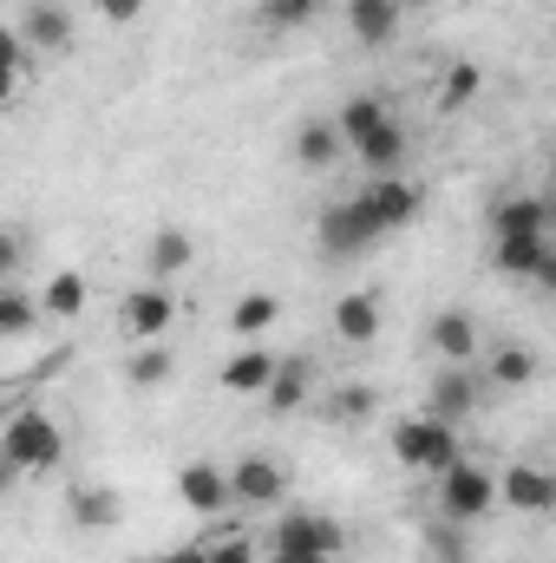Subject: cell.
Instances as JSON below:
<instances>
[{"label": "cell", "mask_w": 556, "mask_h": 563, "mask_svg": "<svg viewBox=\"0 0 556 563\" xmlns=\"http://www.w3.org/2000/svg\"><path fill=\"white\" fill-rule=\"evenodd\" d=\"M341 157V132H334V119H308L301 132H294V164L301 170H327Z\"/></svg>", "instance_id": "cell-21"}, {"label": "cell", "mask_w": 556, "mask_h": 563, "mask_svg": "<svg viewBox=\"0 0 556 563\" xmlns=\"http://www.w3.org/2000/svg\"><path fill=\"white\" fill-rule=\"evenodd\" d=\"M491 505H498V478H491L485 465L458 459L452 472H438V518H445V525H471V518H485Z\"/></svg>", "instance_id": "cell-3"}, {"label": "cell", "mask_w": 556, "mask_h": 563, "mask_svg": "<svg viewBox=\"0 0 556 563\" xmlns=\"http://www.w3.org/2000/svg\"><path fill=\"white\" fill-rule=\"evenodd\" d=\"M0 73H26V40L13 26H0Z\"/></svg>", "instance_id": "cell-36"}, {"label": "cell", "mask_w": 556, "mask_h": 563, "mask_svg": "<svg viewBox=\"0 0 556 563\" xmlns=\"http://www.w3.org/2000/svg\"><path fill=\"white\" fill-rule=\"evenodd\" d=\"M471 407H478V380H471L465 367H438V380L425 387V420L458 426Z\"/></svg>", "instance_id": "cell-9"}, {"label": "cell", "mask_w": 556, "mask_h": 563, "mask_svg": "<svg viewBox=\"0 0 556 563\" xmlns=\"http://www.w3.org/2000/svg\"><path fill=\"white\" fill-rule=\"evenodd\" d=\"M491 230L498 236H551V203L544 197H504L491 210Z\"/></svg>", "instance_id": "cell-16"}, {"label": "cell", "mask_w": 556, "mask_h": 563, "mask_svg": "<svg viewBox=\"0 0 556 563\" xmlns=\"http://www.w3.org/2000/svg\"><path fill=\"white\" fill-rule=\"evenodd\" d=\"M13 86H20V73H0V106L13 99Z\"/></svg>", "instance_id": "cell-41"}, {"label": "cell", "mask_w": 556, "mask_h": 563, "mask_svg": "<svg viewBox=\"0 0 556 563\" xmlns=\"http://www.w3.org/2000/svg\"><path fill=\"white\" fill-rule=\"evenodd\" d=\"M190 256H197V243H190V230H177V223H164L157 236H151V276L170 282L190 269Z\"/></svg>", "instance_id": "cell-22"}, {"label": "cell", "mask_w": 556, "mask_h": 563, "mask_svg": "<svg viewBox=\"0 0 556 563\" xmlns=\"http://www.w3.org/2000/svg\"><path fill=\"white\" fill-rule=\"evenodd\" d=\"M269 374H276V354H263V347H243V354L223 361V387L230 394H263Z\"/></svg>", "instance_id": "cell-23"}, {"label": "cell", "mask_w": 556, "mask_h": 563, "mask_svg": "<svg viewBox=\"0 0 556 563\" xmlns=\"http://www.w3.org/2000/svg\"><path fill=\"white\" fill-rule=\"evenodd\" d=\"M40 308H46L53 321H79V314H86V276H79V269H59V276L46 282Z\"/></svg>", "instance_id": "cell-24"}, {"label": "cell", "mask_w": 556, "mask_h": 563, "mask_svg": "<svg viewBox=\"0 0 556 563\" xmlns=\"http://www.w3.org/2000/svg\"><path fill=\"white\" fill-rule=\"evenodd\" d=\"M26 328H33V301L20 288H0V341L7 334H26Z\"/></svg>", "instance_id": "cell-33"}, {"label": "cell", "mask_w": 556, "mask_h": 563, "mask_svg": "<svg viewBox=\"0 0 556 563\" xmlns=\"http://www.w3.org/2000/svg\"><path fill=\"white\" fill-rule=\"evenodd\" d=\"M308 380H314V367H308L301 354H288V361H276V374H269V387H263L269 413H294V407L308 400Z\"/></svg>", "instance_id": "cell-19"}, {"label": "cell", "mask_w": 556, "mask_h": 563, "mask_svg": "<svg viewBox=\"0 0 556 563\" xmlns=\"http://www.w3.org/2000/svg\"><path fill=\"white\" fill-rule=\"evenodd\" d=\"M269 563H327V558H308V551H276Z\"/></svg>", "instance_id": "cell-39"}, {"label": "cell", "mask_w": 556, "mask_h": 563, "mask_svg": "<svg viewBox=\"0 0 556 563\" xmlns=\"http://www.w3.org/2000/svg\"><path fill=\"white\" fill-rule=\"evenodd\" d=\"M170 314H177V301H170L164 288H138V295H125V308H119L125 334H138V341H157V334L170 328Z\"/></svg>", "instance_id": "cell-14"}, {"label": "cell", "mask_w": 556, "mask_h": 563, "mask_svg": "<svg viewBox=\"0 0 556 563\" xmlns=\"http://www.w3.org/2000/svg\"><path fill=\"white\" fill-rule=\"evenodd\" d=\"M504 276L531 282V288H556V250L551 236H498V256H491Z\"/></svg>", "instance_id": "cell-6"}, {"label": "cell", "mask_w": 556, "mask_h": 563, "mask_svg": "<svg viewBox=\"0 0 556 563\" xmlns=\"http://www.w3.org/2000/svg\"><path fill=\"white\" fill-rule=\"evenodd\" d=\"M177 374V361H170V347H138L132 361H125V380L138 387V394H157L164 380Z\"/></svg>", "instance_id": "cell-26"}, {"label": "cell", "mask_w": 556, "mask_h": 563, "mask_svg": "<svg viewBox=\"0 0 556 563\" xmlns=\"http://www.w3.org/2000/svg\"><path fill=\"white\" fill-rule=\"evenodd\" d=\"M380 236H387V230L374 223V210H367L360 197L321 210V250H327V256H360V250H374Z\"/></svg>", "instance_id": "cell-4"}, {"label": "cell", "mask_w": 556, "mask_h": 563, "mask_svg": "<svg viewBox=\"0 0 556 563\" xmlns=\"http://www.w3.org/2000/svg\"><path fill=\"white\" fill-rule=\"evenodd\" d=\"M360 203L374 210V223H380L387 236H393V230H407V223L419 217V190L407 184V177H374V184L360 190Z\"/></svg>", "instance_id": "cell-8"}, {"label": "cell", "mask_w": 556, "mask_h": 563, "mask_svg": "<svg viewBox=\"0 0 556 563\" xmlns=\"http://www.w3.org/2000/svg\"><path fill=\"white\" fill-rule=\"evenodd\" d=\"M478 86H485V73L465 59V66H452L445 73V86H438V112H458V106H471L478 99Z\"/></svg>", "instance_id": "cell-31"}, {"label": "cell", "mask_w": 556, "mask_h": 563, "mask_svg": "<svg viewBox=\"0 0 556 563\" xmlns=\"http://www.w3.org/2000/svg\"><path fill=\"white\" fill-rule=\"evenodd\" d=\"M223 478H230V498L236 505H276L281 492H288V472H281L276 459H263V452H243Z\"/></svg>", "instance_id": "cell-7"}, {"label": "cell", "mask_w": 556, "mask_h": 563, "mask_svg": "<svg viewBox=\"0 0 556 563\" xmlns=\"http://www.w3.org/2000/svg\"><path fill=\"white\" fill-rule=\"evenodd\" d=\"M157 563H210V551L203 544H177V551H164Z\"/></svg>", "instance_id": "cell-38"}, {"label": "cell", "mask_w": 556, "mask_h": 563, "mask_svg": "<svg viewBox=\"0 0 556 563\" xmlns=\"http://www.w3.org/2000/svg\"><path fill=\"white\" fill-rule=\"evenodd\" d=\"M0 452L20 465V472H53L59 459H66V432L53 413H40V407H20L7 432H0Z\"/></svg>", "instance_id": "cell-1"}, {"label": "cell", "mask_w": 556, "mask_h": 563, "mask_svg": "<svg viewBox=\"0 0 556 563\" xmlns=\"http://www.w3.org/2000/svg\"><path fill=\"white\" fill-rule=\"evenodd\" d=\"M498 492H504V505H518V511H551L556 505V478L544 465H511Z\"/></svg>", "instance_id": "cell-15"}, {"label": "cell", "mask_w": 556, "mask_h": 563, "mask_svg": "<svg viewBox=\"0 0 556 563\" xmlns=\"http://www.w3.org/2000/svg\"><path fill=\"white\" fill-rule=\"evenodd\" d=\"M33 53H66L73 46V13L59 7V0H33L26 7V33H20Z\"/></svg>", "instance_id": "cell-11"}, {"label": "cell", "mask_w": 556, "mask_h": 563, "mask_svg": "<svg viewBox=\"0 0 556 563\" xmlns=\"http://www.w3.org/2000/svg\"><path fill=\"white\" fill-rule=\"evenodd\" d=\"M393 459L407 465V472H452L458 459H465V445H458V426L445 420H400L393 426Z\"/></svg>", "instance_id": "cell-2"}, {"label": "cell", "mask_w": 556, "mask_h": 563, "mask_svg": "<svg viewBox=\"0 0 556 563\" xmlns=\"http://www.w3.org/2000/svg\"><path fill=\"white\" fill-rule=\"evenodd\" d=\"M13 472H20V465H13V459L0 452V498H7V485H13Z\"/></svg>", "instance_id": "cell-40"}, {"label": "cell", "mask_w": 556, "mask_h": 563, "mask_svg": "<svg viewBox=\"0 0 556 563\" xmlns=\"http://www.w3.org/2000/svg\"><path fill=\"white\" fill-rule=\"evenodd\" d=\"M177 498H184L190 511L216 518V511L230 505V478H223L216 465H203V459H197V465H184V472H177Z\"/></svg>", "instance_id": "cell-13"}, {"label": "cell", "mask_w": 556, "mask_h": 563, "mask_svg": "<svg viewBox=\"0 0 556 563\" xmlns=\"http://www.w3.org/2000/svg\"><path fill=\"white\" fill-rule=\"evenodd\" d=\"M374 407H380V394L354 380V387H341V394L327 400V420L334 426H360V420H374Z\"/></svg>", "instance_id": "cell-27"}, {"label": "cell", "mask_w": 556, "mask_h": 563, "mask_svg": "<svg viewBox=\"0 0 556 563\" xmlns=\"http://www.w3.org/2000/svg\"><path fill=\"white\" fill-rule=\"evenodd\" d=\"M531 380H537V354H531V347H498V354H491V387L518 394V387H531Z\"/></svg>", "instance_id": "cell-25"}, {"label": "cell", "mask_w": 556, "mask_h": 563, "mask_svg": "<svg viewBox=\"0 0 556 563\" xmlns=\"http://www.w3.org/2000/svg\"><path fill=\"white\" fill-rule=\"evenodd\" d=\"M425 551H432V563H471V551H465V538H458V525H432L425 531Z\"/></svg>", "instance_id": "cell-32"}, {"label": "cell", "mask_w": 556, "mask_h": 563, "mask_svg": "<svg viewBox=\"0 0 556 563\" xmlns=\"http://www.w3.org/2000/svg\"><path fill=\"white\" fill-rule=\"evenodd\" d=\"M432 347H438V361L445 367H465L471 354H478V321L471 314H458V308H445V314H432Z\"/></svg>", "instance_id": "cell-12"}, {"label": "cell", "mask_w": 556, "mask_h": 563, "mask_svg": "<svg viewBox=\"0 0 556 563\" xmlns=\"http://www.w3.org/2000/svg\"><path fill=\"white\" fill-rule=\"evenodd\" d=\"M20 256H26L20 230H13V223H0V288H7V276H13V269H20Z\"/></svg>", "instance_id": "cell-35"}, {"label": "cell", "mask_w": 556, "mask_h": 563, "mask_svg": "<svg viewBox=\"0 0 556 563\" xmlns=\"http://www.w3.org/2000/svg\"><path fill=\"white\" fill-rule=\"evenodd\" d=\"M321 13V0H263L256 7V20L269 26V33H294V26H308Z\"/></svg>", "instance_id": "cell-28"}, {"label": "cell", "mask_w": 556, "mask_h": 563, "mask_svg": "<svg viewBox=\"0 0 556 563\" xmlns=\"http://www.w3.org/2000/svg\"><path fill=\"white\" fill-rule=\"evenodd\" d=\"M334 334L354 341V347H367V341L380 334V301H374V295H341V301H334Z\"/></svg>", "instance_id": "cell-20"}, {"label": "cell", "mask_w": 556, "mask_h": 563, "mask_svg": "<svg viewBox=\"0 0 556 563\" xmlns=\"http://www.w3.org/2000/svg\"><path fill=\"white\" fill-rule=\"evenodd\" d=\"M354 157H360L374 177H400V164H407V132H400V119L387 112L367 139H354Z\"/></svg>", "instance_id": "cell-10"}, {"label": "cell", "mask_w": 556, "mask_h": 563, "mask_svg": "<svg viewBox=\"0 0 556 563\" xmlns=\"http://www.w3.org/2000/svg\"><path fill=\"white\" fill-rule=\"evenodd\" d=\"M276 314H281L276 295H243V301L230 308V328H236V334H263V328H276Z\"/></svg>", "instance_id": "cell-30"}, {"label": "cell", "mask_w": 556, "mask_h": 563, "mask_svg": "<svg viewBox=\"0 0 556 563\" xmlns=\"http://www.w3.org/2000/svg\"><path fill=\"white\" fill-rule=\"evenodd\" d=\"M203 551H210V563H256V544H249V538H236V531L203 538Z\"/></svg>", "instance_id": "cell-34"}, {"label": "cell", "mask_w": 556, "mask_h": 563, "mask_svg": "<svg viewBox=\"0 0 556 563\" xmlns=\"http://www.w3.org/2000/svg\"><path fill=\"white\" fill-rule=\"evenodd\" d=\"M99 13H105L112 26H132V20L144 13V0H99Z\"/></svg>", "instance_id": "cell-37"}, {"label": "cell", "mask_w": 556, "mask_h": 563, "mask_svg": "<svg viewBox=\"0 0 556 563\" xmlns=\"http://www.w3.org/2000/svg\"><path fill=\"white\" fill-rule=\"evenodd\" d=\"M276 551H308V558H341L347 551V531L334 525V518H321V511H288L276 525Z\"/></svg>", "instance_id": "cell-5"}, {"label": "cell", "mask_w": 556, "mask_h": 563, "mask_svg": "<svg viewBox=\"0 0 556 563\" xmlns=\"http://www.w3.org/2000/svg\"><path fill=\"white\" fill-rule=\"evenodd\" d=\"M380 119H387V106H380V99H347V106H341V119H334V132H341V144H354V139H367Z\"/></svg>", "instance_id": "cell-29"}, {"label": "cell", "mask_w": 556, "mask_h": 563, "mask_svg": "<svg viewBox=\"0 0 556 563\" xmlns=\"http://www.w3.org/2000/svg\"><path fill=\"white\" fill-rule=\"evenodd\" d=\"M66 511H73V525H86V531H112V525L125 518V498H119L112 485H79V492L66 498Z\"/></svg>", "instance_id": "cell-17"}, {"label": "cell", "mask_w": 556, "mask_h": 563, "mask_svg": "<svg viewBox=\"0 0 556 563\" xmlns=\"http://www.w3.org/2000/svg\"><path fill=\"white\" fill-rule=\"evenodd\" d=\"M347 26L360 46H387L400 33V0H347Z\"/></svg>", "instance_id": "cell-18"}]
</instances>
